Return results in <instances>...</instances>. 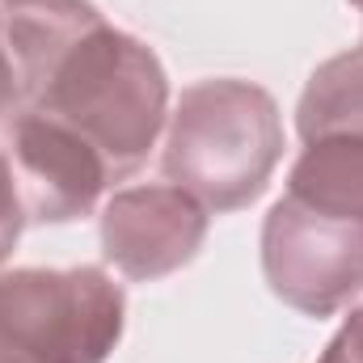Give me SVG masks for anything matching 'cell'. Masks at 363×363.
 <instances>
[{"label":"cell","instance_id":"6da1fadb","mask_svg":"<svg viewBox=\"0 0 363 363\" xmlns=\"http://www.w3.org/2000/svg\"><path fill=\"white\" fill-rule=\"evenodd\" d=\"M17 106L68 127L127 182L169 123V77L148 43L93 0H4Z\"/></svg>","mask_w":363,"mask_h":363},{"label":"cell","instance_id":"7a4b0ae2","mask_svg":"<svg viewBox=\"0 0 363 363\" xmlns=\"http://www.w3.org/2000/svg\"><path fill=\"white\" fill-rule=\"evenodd\" d=\"M283 157V114L262 85L207 77L178 93L165 123V182L190 190L211 216L262 199Z\"/></svg>","mask_w":363,"mask_h":363},{"label":"cell","instance_id":"3957f363","mask_svg":"<svg viewBox=\"0 0 363 363\" xmlns=\"http://www.w3.org/2000/svg\"><path fill=\"white\" fill-rule=\"evenodd\" d=\"M127 296L101 267L0 271V363H106Z\"/></svg>","mask_w":363,"mask_h":363},{"label":"cell","instance_id":"277c9868","mask_svg":"<svg viewBox=\"0 0 363 363\" xmlns=\"http://www.w3.org/2000/svg\"><path fill=\"white\" fill-rule=\"evenodd\" d=\"M262 274L304 317H334L363 291V224L274 199L262 220Z\"/></svg>","mask_w":363,"mask_h":363},{"label":"cell","instance_id":"5b68a950","mask_svg":"<svg viewBox=\"0 0 363 363\" xmlns=\"http://www.w3.org/2000/svg\"><path fill=\"white\" fill-rule=\"evenodd\" d=\"M0 152L13 169L30 224H72L97 211L114 186L106 161L68 127L13 106L0 123Z\"/></svg>","mask_w":363,"mask_h":363},{"label":"cell","instance_id":"8992f818","mask_svg":"<svg viewBox=\"0 0 363 363\" xmlns=\"http://www.w3.org/2000/svg\"><path fill=\"white\" fill-rule=\"evenodd\" d=\"M211 211L174 182H144L123 186L101 203V258L106 267L135 279L157 283L165 274H178L190 267L207 241Z\"/></svg>","mask_w":363,"mask_h":363},{"label":"cell","instance_id":"52a82bcc","mask_svg":"<svg viewBox=\"0 0 363 363\" xmlns=\"http://www.w3.org/2000/svg\"><path fill=\"white\" fill-rule=\"evenodd\" d=\"M287 199L363 224V135L308 140L287 169Z\"/></svg>","mask_w":363,"mask_h":363},{"label":"cell","instance_id":"ba28073f","mask_svg":"<svg viewBox=\"0 0 363 363\" xmlns=\"http://www.w3.org/2000/svg\"><path fill=\"white\" fill-rule=\"evenodd\" d=\"M300 144L325 135H363V47L325 60L296 101Z\"/></svg>","mask_w":363,"mask_h":363},{"label":"cell","instance_id":"9c48e42d","mask_svg":"<svg viewBox=\"0 0 363 363\" xmlns=\"http://www.w3.org/2000/svg\"><path fill=\"white\" fill-rule=\"evenodd\" d=\"M26 207H21V194H17V182H13V169L0 152V271L9 262V254L17 250L21 241V228H26Z\"/></svg>","mask_w":363,"mask_h":363},{"label":"cell","instance_id":"30bf717a","mask_svg":"<svg viewBox=\"0 0 363 363\" xmlns=\"http://www.w3.org/2000/svg\"><path fill=\"white\" fill-rule=\"evenodd\" d=\"M13 106H17V77H13L9 43H4V17H0V123L13 114Z\"/></svg>","mask_w":363,"mask_h":363},{"label":"cell","instance_id":"8fae6325","mask_svg":"<svg viewBox=\"0 0 363 363\" xmlns=\"http://www.w3.org/2000/svg\"><path fill=\"white\" fill-rule=\"evenodd\" d=\"M317 363H363V355H359V347L351 342V334L338 325V334L325 342V351L317 355Z\"/></svg>","mask_w":363,"mask_h":363},{"label":"cell","instance_id":"7c38bea8","mask_svg":"<svg viewBox=\"0 0 363 363\" xmlns=\"http://www.w3.org/2000/svg\"><path fill=\"white\" fill-rule=\"evenodd\" d=\"M342 330L351 334V342L359 347V355H363V291H359V300L351 304V313L342 317Z\"/></svg>","mask_w":363,"mask_h":363},{"label":"cell","instance_id":"4fadbf2b","mask_svg":"<svg viewBox=\"0 0 363 363\" xmlns=\"http://www.w3.org/2000/svg\"><path fill=\"white\" fill-rule=\"evenodd\" d=\"M0 4H4V0H0Z\"/></svg>","mask_w":363,"mask_h":363}]
</instances>
